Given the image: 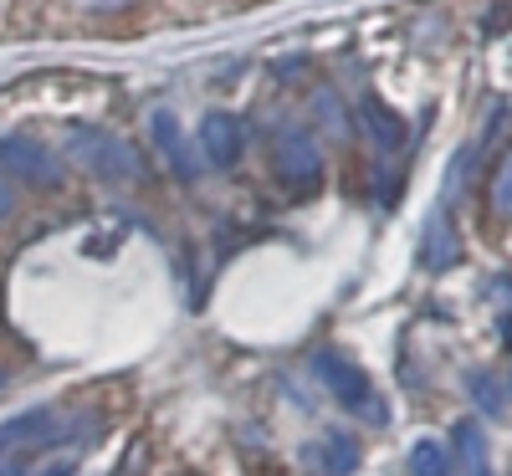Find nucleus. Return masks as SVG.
Instances as JSON below:
<instances>
[{
	"instance_id": "obj_12",
	"label": "nucleus",
	"mask_w": 512,
	"mask_h": 476,
	"mask_svg": "<svg viewBox=\"0 0 512 476\" xmlns=\"http://www.w3.org/2000/svg\"><path fill=\"white\" fill-rule=\"evenodd\" d=\"M41 476H72V466H47V471H41Z\"/></svg>"
},
{
	"instance_id": "obj_6",
	"label": "nucleus",
	"mask_w": 512,
	"mask_h": 476,
	"mask_svg": "<svg viewBox=\"0 0 512 476\" xmlns=\"http://www.w3.org/2000/svg\"><path fill=\"white\" fill-rule=\"evenodd\" d=\"M318 374H323V379L333 384V395L344 400V405H354V410H364V415L374 410V405L364 400V389H369V384H364V374H359V369H349L344 359H333V354H323V359H318ZM374 415H379V410H374Z\"/></svg>"
},
{
	"instance_id": "obj_4",
	"label": "nucleus",
	"mask_w": 512,
	"mask_h": 476,
	"mask_svg": "<svg viewBox=\"0 0 512 476\" xmlns=\"http://www.w3.org/2000/svg\"><path fill=\"white\" fill-rule=\"evenodd\" d=\"M241 149H246L241 118L226 113V108H210V113L200 118V159H205L210 169H231V164L241 159Z\"/></svg>"
},
{
	"instance_id": "obj_10",
	"label": "nucleus",
	"mask_w": 512,
	"mask_h": 476,
	"mask_svg": "<svg viewBox=\"0 0 512 476\" xmlns=\"http://www.w3.org/2000/svg\"><path fill=\"white\" fill-rule=\"evenodd\" d=\"M11 210H16V195H11L6 180H0V221H11Z\"/></svg>"
},
{
	"instance_id": "obj_11",
	"label": "nucleus",
	"mask_w": 512,
	"mask_h": 476,
	"mask_svg": "<svg viewBox=\"0 0 512 476\" xmlns=\"http://www.w3.org/2000/svg\"><path fill=\"white\" fill-rule=\"evenodd\" d=\"M88 6H93V11H123L128 0H88Z\"/></svg>"
},
{
	"instance_id": "obj_9",
	"label": "nucleus",
	"mask_w": 512,
	"mask_h": 476,
	"mask_svg": "<svg viewBox=\"0 0 512 476\" xmlns=\"http://www.w3.org/2000/svg\"><path fill=\"white\" fill-rule=\"evenodd\" d=\"M415 466H420V476H441V456L425 446V451H415Z\"/></svg>"
},
{
	"instance_id": "obj_5",
	"label": "nucleus",
	"mask_w": 512,
	"mask_h": 476,
	"mask_svg": "<svg viewBox=\"0 0 512 476\" xmlns=\"http://www.w3.org/2000/svg\"><path fill=\"white\" fill-rule=\"evenodd\" d=\"M149 134H154L164 164L175 169V180H180V185H195L200 159L190 154V144H185V134H180V123H175V113H154V118H149Z\"/></svg>"
},
{
	"instance_id": "obj_2",
	"label": "nucleus",
	"mask_w": 512,
	"mask_h": 476,
	"mask_svg": "<svg viewBox=\"0 0 512 476\" xmlns=\"http://www.w3.org/2000/svg\"><path fill=\"white\" fill-rule=\"evenodd\" d=\"M0 169L31 190H62L67 185V164L47 144L21 139V134H0Z\"/></svg>"
},
{
	"instance_id": "obj_3",
	"label": "nucleus",
	"mask_w": 512,
	"mask_h": 476,
	"mask_svg": "<svg viewBox=\"0 0 512 476\" xmlns=\"http://www.w3.org/2000/svg\"><path fill=\"white\" fill-rule=\"evenodd\" d=\"M272 164H277V175L297 190H313L318 175H323V159H318V144L303 134V128H282L277 144H272Z\"/></svg>"
},
{
	"instance_id": "obj_7",
	"label": "nucleus",
	"mask_w": 512,
	"mask_h": 476,
	"mask_svg": "<svg viewBox=\"0 0 512 476\" xmlns=\"http://www.w3.org/2000/svg\"><path fill=\"white\" fill-rule=\"evenodd\" d=\"M303 461H308V471H318V476H344V471L354 466V446H349V441H318V446L303 451Z\"/></svg>"
},
{
	"instance_id": "obj_1",
	"label": "nucleus",
	"mask_w": 512,
	"mask_h": 476,
	"mask_svg": "<svg viewBox=\"0 0 512 476\" xmlns=\"http://www.w3.org/2000/svg\"><path fill=\"white\" fill-rule=\"evenodd\" d=\"M67 149L72 159L88 169V175L108 180V185H128V180H144V159L134 144H123L118 134H108V128H88V123H72V134H67Z\"/></svg>"
},
{
	"instance_id": "obj_13",
	"label": "nucleus",
	"mask_w": 512,
	"mask_h": 476,
	"mask_svg": "<svg viewBox=\"0 0 512 476\" xmlns=\"http://www.w3.org/2000/svg\"><path fill=\"white\" fill-rule=\"evenodd\" d=\"M0 395H6V374H0Z\"/></svg>"
},
{
	"instance_id": "obj_8",
	"label": "nucleus",
	"mask_w": 512,
	"mask_h": 476,
	"mask_svg": "<svg viewBox=\"0 0 512 476\" xmlns=\"http://www.w3.org/2000/svg\"><path fill=\"white\" fill-rule=\"evenodd\" d=\"M364 123H369V134H379V139H384V149H395V144H400V123H395L390 113H384L374 98L364 103Z\"/></svg>"
}]
</instances>
